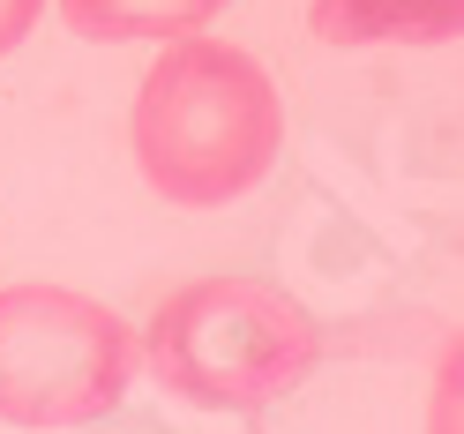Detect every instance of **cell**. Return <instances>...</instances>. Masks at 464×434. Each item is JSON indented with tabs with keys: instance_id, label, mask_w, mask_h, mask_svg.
<instances>
[{
	"instance_id": "cell-1",
	"label": "cell",
	"mask_w": 464,
	"mask_h": 434,
	"mask_svg": "<svg viewBox=\"0 0 464 434\" xmlns=\"http://www.w3.org/2000/svg\"><path fill=\"white\" fill-rule=\"evenodd\" d=\"M128 150L142 188L172 210H225L270 180L285 150V98L232 38H180L135 82Z\"/></svg>"
},
{
	"instance_id": "cell-2",
	"label": "cell",
	"mask_w": 464,
	"mask_h": 434,
	"mask_svg": "<svg viewBox=\"0 0 464 434\" xmlns=\"http://www.w3.org/2000/svg\"><path fill=\"white\" fill-rule=\"evenodd\" d=\"M314 360V314L270 277H195L150 314V330H135V367H150V382L188 412H270Z\"/></svg>"
},
{
	"instance_id": "cell-3",
	"label": "cell",
	"mask_w": 464,
	"mask_h": 434,
	"mask_svg": "<svg viewBox=\"0 0 464 434\" xmlns=\"http://www.w3.org/2000/svg\"><path fill=\"white\" fill-rule=\"evenodd\" d=\"M135 374V330L75 285H8L0 293V427L68 434L121 412Z\"/></svg>"
},
{
	"instance_id": "cell-4",
	"label": "cell",
	"mask_w": 464,
	"mask_h": 434,
	"mask_svg": "<svg viewBox=\"0 0 464 434\" xmlns=\"http://www.w3.org/2000/svg\"><path fill=\"white\" fill-rule=\"evenodd\" d=\"M464 0H307L314 45H450Z\"/></svg>"
},
{
	"instance_id": "cell-5",
	"label": "cell",
	"mask_w": 464,
	"mask_h": 434,
	"mask_svg": "<svg viewBox=\"0 0 464 434\" xmlns=\"http://www.w3.org/2000/svg\"><path fill=\"white\" fill-rule=\"evenodd\" d=\"M232 0H61V23L98 45H135V38H202Z\"/></svg>"
},
{
	"instance_id": "cell-6",
	"label": "cell",
	"mask_w": 464,
	"mask_h": 434,
	"mask_svg": "<svg viewBox=\"0 0 464 434\" xmlns=\"http://www.w3.org/2000/svg\"><path fill=\"white\" fill-rule=\"evenodd\" d=\"M427 434H457V337L442 344V367H434V412Z\"/></svg>"
},
{
	"instance_id": "cell-7",
	"label": "cell",
	"mask_w": 464,
	"mask_h": 434,
	"mask_svg": "<svg viewBox=\"0 0 464 434\" xmlns=\"http://www.w3.org/2000/svg\"><path fill=\"white\" fill-rule=\"evenodd\" d=\"M38 15H45V0H0V61L38 31Z\"/></svg>"
}]
</instances>
